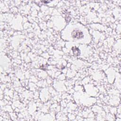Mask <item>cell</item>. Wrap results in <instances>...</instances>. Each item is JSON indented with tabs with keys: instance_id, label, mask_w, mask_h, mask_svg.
Masks as SVG:
<instances>
[{
	"instance_id": "cell-1",
	"label": "cell",
	"mask_w": 121,
	"mask_h": 121,
	"mask_svg": "<svg viewBox=\"0 0 121 121\" xmlns=\"http://www.w3.org/2000/svg\"><path fill=\"white\" fill-rule=\"evenodd\" d=\"M71 36L73 38L81 39L83 37V33L79 29H74L71 33Z\"/></svg>"
}]
</instances>
